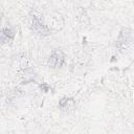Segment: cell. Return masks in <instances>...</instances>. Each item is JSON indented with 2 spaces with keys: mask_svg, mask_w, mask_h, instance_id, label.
<instances>
[{
  "mask_svg": "<svg viewBox=\"0 0 134 134\" xmlns=\"http://www.w3.org/2000/svg\"><path fill=\"white\" fill-rule=\"evenodd\" d=\"M128 43H129V34L126 30L121 31L117 39V46L119 48H125V47H127Z\"/></svg>",
  "mask_w": 134,
  "mask_h": 134,
  "instance_id": "277c9868",
  "label": "cell"
},
{
  "mask_svg": "<svg viewBox=\"0 0 134 134\" xmlns=\"http://www.w3.org/2000/svg\"><path fill=\"white\" fill-rule=\"evenodd\" d=\"M74 106V99L71 97H63L61 98V100L59 102V107L62 110H67L70 109Z\"/></svg>",
  "mask_w": 134,
  "mask_h": 134,
  "instance_id": "3957f363",
  "label": "cell"
},
{
  "mask_svg": "<svg viewBox=\"0 0 134 134\" xmlns=\"http://www.w3.org/2000/svg\"><path fill=\"white\" fill-rule=\"evenodd\" d=\"M31 27H32V30L36 31L37 34L39 35H42V36H46L49 34V29L48 27L42 22V20L38 17H34L32 21H31Z\"/></svg>",
  "mask_w": 134,
  "mask_h": 134,
  "instance_id": "7a4b0ae2",
  "label": "cell"
},
{
  "mask_svg": "<svg viewBox=\"0 0 134 134\" xmlns=\"http://www.w3.org/2000/svg\"><path fill=\"white\" fill-rule=\"evenodd\" d=\"M14 36H15L14 31H13L10 28H8V27L3 28L2 31H1V40H2L3 43L10 41V40L14 38Z\"/></svg>",
  "mask_w": 134,
  "mask_h": 134,
  "instance_id": "5b68a950",
  "label": "cell"
},
{
  "mask_svg": "<svg viewBox=\"0 0 134 134\" xmlns=\"http://www.w3.org/2000/svg\"><path fill=\"white\" fill-rule=\"evenodd\" d=\"M65 63V54L60 49H54L48 58V66L51 68H60Z\"/></svg>",
  "mask_w": 134,
  "mask_h": 134,
  "instance_id": "6da1fadb",
  "label": "cell"
}]
</instances>
